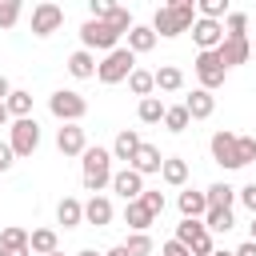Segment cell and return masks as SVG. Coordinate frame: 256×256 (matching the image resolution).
Returning <instances> with one entry per match:
<instances>
[{"label":"cell","instance_id":"cell-1","mask_svg":"<svg viewBox=\"0 0 256 256\" xmlns=\"http://www.w3.org/2000/svg\"><path fill=\"white\" fill-rule=\"evenodd\" d=\"M80 180H84V192H104L112 184V152L108 148H84L80 152Z\"/></svg>","mask_w":256,"mask_h":256},{"label":"cell","instance_id":"cell-2","mask_svg":"<svg viewBox=\"0 0 256 256\" xmlns=\"http://www.w3.org/2000/svg\"><path fill=\"white\" fill-rule=\"evenodd\" d=\"M192 20H196V4H180V8L160 4V8H156V16H152V32L168 40V36L188 32V28H192Z\"/></svg>","mask_w":256,"mask_h":256},{"label":"cell","instance_id":"cell-3","mask_svg":"<svg viewBox=\"0 0 256 256\" xmlns=\"http://www.w3.org/2000/svg\"><path fill=\"white\" fill-rule=\"evenodd\" d=\"M132 68H136V56H132V52L120 44V48L104 52V60L96 64V80H100V84H124Z\"/></svg>","mask_w":256,"mask_h":256},{"label":"cell","instance_id":"cell-4","mask_svg":"<svg viewBox=\"0 0 256 256\" xmlns=\"http://www.w3.org/2000/svg\"><path fill=\"white\" fill-rule=\"evenodd\" d=\"M48 112H52L60 124H80V120L88 116V100H84L80 92H72V88H60V92L48 96Z\"/></svg>","mask_w":256,"mask_h":256},{"label":"cell","instance_id":"cell-5","mask_svg":"<svg viewBox=\"0 0 256 256\" xmlns=\"http://www.w3.org/2000/svg\"><path fill=\"white\" fill-rule=\"evenodd\" d=\"M80 48H88V52H112V48H120V36L108 28V20H84L80 24Z\"/></svg>","mask_w":256,"mask_h":256},{"label":"cell","instance_id":"cell-6","mask_svg":"<svg viewBox=\"0 0 256 256\" xmlns=\"http://www.w3.org/2000/svg\"><path fill=\"white\" fill-rule=\"evenodd\" d=\"M8 144H12L16 156H32V152L40 148V124H36V116L12 120V124H8Z\"/></svg>","mask_w":256,"mask_h":256},{"label":"cell","instance_id":"cell-7","mask_svg":"<svg viewBox=\"0 0 256 256\" xmlns=\"http://www.w3.org/2000/svg\"><path fill=\"white\" fill-rule=\"evenodd\" d=\"M192 68H196V80H200V88H208V92H216V88L224 84V76H228V68L220 64L216 48H212V52H196Z\"/></svg>","mask_w":256,"mask_h":256},{"label":"cell","instance_id":"cell-8","mask_svg":"<svg viewBox=\"0 0 256 256\" xmlns=\"http://www.w3.org/2000/svg\"><path fill=\"white\" fill-rule=\"evenodd\" d=\"M60 28H64V8H60V4L44 0V4L32 8V36H52V32H60Z\"/></svg>","mask_w":256,"mask_h":256},{"label":"cell","instance_id":"cell-9","mask_svg":"<svg viewBox=\"0 0 256 256\" xmlns=\"http://www.w3.org/2000/svg\"><path fill=\"white\" fill-rule=\"evenodd\" d=\"M188 32H192V40H196V48H200V52H212V48H220V40H224V20L196 16Z\"/></svg>","mask_w":256,"mask_h":256},{"label":"cell","instance_id":"cell-10","mask_svg":"<svg viewBox=\"0 0 256 256\" xmlns=\"http://www.w3.org/2000/svg\"><path fill=\"white\" fill-rule=\"evenodd\" d=\"M208 152H212V160H216L220 168H228V172H236V168H240V164H236V132H228V128L212 132Z\"/></svg>","mask_w":256,"mask_h":256},{"label":"cell","instance_id":"cell-11","mask_svg":"<svg viewBox=\"0 0 256 256\" xmlns=\"http://www.w3.org/2000/svg\"><path fill=\"white\" fill-rule=\"evenodd\" d=\"M216 56H220L224 68H236V64L252 60V44H248V36H224L220 48H216Z\"/></svg>","mask_w":256,"mask_h":256},{"label":"cell","instance_id":"cell-12","mask_svg":"<svg viewBox=\"0 0 256 256\" xmlns=\"http://www.w3.org/2000/svg\"><path fill=\"white\" fill-rule=\"evenodd\" d=\"M108 188H112V192L128 204V200H136V196L144 192V176H140L136 168H128V164H124L120 172H112V184H108Z\"/></svg>","mask_w":256,"mask_h":256},{"label":"cell","instance_id":"cell-13","mask_svg":"<svg viewBox=\"0 0 256 256\" xmlns=\"http://www.w3.org/2000/svg\"><path fill=\"white\" fill-rule=\"evenodd\" d=\"M56 148H60L64 156H80V152L88 148L84 128H80V124H60V128H56Z\"/></svg>","mask_w":256,"mask_h":256},{"label":"cell","instance_id":"cell-14","mask_svg":"<svg viewBox=\"0 0 256 256\" xmlns=\"http://www.w3.org/2000/svg\"><path fill=\"white\" fill-rule=\"evenodd\" d=\"M112 216H116V208H112V200H108L104 192H96V196L84 200V224L104 228V224H112Z\"/></svg>","mask_w":256,"mask_h":256},{"label":"cell","instance_id":"cell-15","mask_svg":"<svg viewBox=\"0 0 256 256\" xmlns=\"http://www.w3.org/2000/svg\"><path fill=\"white\" fill-rule=\"evenodd\" d=\"M184 108H188L192 120H208V116L216 112V96H212L208 88H192V92L184 96Z\"/></svg>","mask_w":256,"mask_h":256},{"label":"cell","instance_id":"cell-16","mask_svg":"<svg viewBox=\"0 0 256 256\" xmlns=\"http://www.w3.org/2000/svg\"><path fill=\"white\" fill-rule=\"evenodd\" d=\"M156 40H160V36L152 32V24H132V28H128V44H124V48H128L132 56H144V52H152V48H156Z\"/></svg>","mask_w":256,"mask_h":256},{"label":"cell","instance_id":"cell-17","mask_svg":"<svg viewBox=\"0 0 256 256\" xmlns=\"http://www.w3.org/2000/svg\"><path fill=\"white\" fill-rule=\"evenodd\" d=\"M160 164H164V156H160V148H156V144H140V148H136V156L128 160V168H136L140 176L160 172Z\"/></svg>","mask_w":256,"mask_h":256},{"label":"cell","instance_id":"cell-18","mask_svg":"<svg viewBox=\"0 0 256 256\" xmlns=\"http://www.w3.org/2000/svg\"><path fill=\"white\" fill-rule=\"evenodd\" d=\"M176 208H180V216L200 220V216L208 212V196H204V192H196V188H184V192L176 196Z\"/></svg>","mask_w":256,"mask_h":256},{"label":"cell","instance_id":"cell-19","mask_svg":"<svg viewBox=\"0 0 256 256\" xmlns=\"http://www.w3.org/2000/svg\"><path fill=\"white\" fill-rule=\"evenodd\" d=\"M68 76H72V80H92V76H96V56H92L88 48H76V52L68 56Z\"/></svg>","mask_w":256,"mask_h":256},{"label":"cell","instance_id":"cell-20","mask_svg":"<svg viewBox=\"0 0 256 256\" xmlns=\"http://www.w3.org/2000/svg\"><path fill=\"white\" fill-rule=\"evenodd\" d=\"M140 144H144V140H140V132H136V128H124V132L112 140V148H108V152H112V160H124V164H128V160L136 156V148H140Z\"/></svg>","mask_w":256,"mask_h":256},{"label":"cell","instance_id":"cell-21","mask_svg":"<svg viewBox=\"0 0 256 256\" xmlns=\"http://www.w3.org/2000/svg\"><path fill=\"white\" fill-rule=\"evenodd\" d=\"M160 180H164L168 188H184V184H188V160H180V156H164V164H160Z\"/></svg>","mask_w":256,"mask_h":256},{"label":"cell","instance_id":"cell-22","mask_svg":"<svg viewBox=\"0 0 256 256\" xmlns=\"http://www.w3.org/2000/svg\"><path fill=\"white\" fill-rule=\"evenodd\" d=\"M124 224H128L132 232H148V228L156 224V216H152L140 200H128V204H124Z\"/></svg>","mask_w":256,"mask_h":256},{"label":"cell","instance_id":"cell-23","mask_svg":"<svg viewBox=\"0 0 256 256\" xmlns=\"http://www.w3.org/2000/svg\"><path fill=\"white\" fill-rule=\"evenodd\" d=\"M56 248H60L56 228H32V232H28V252H32V256H48V252H56Z\"/></svg>","mask_w":256,"mask_h":256},{"label":"cell","instance_id":"cell-24","mask_svg":"<svg viewBox=\"0 0 256 256\" xmlns=\"http://www.w3.org/2000/svg\"><path fill=\"white\" fill-rule=\"evenodd\" d=\"M56 220H60L64 228H80V224H84V204H80L76 196H64V200L56 204Z\"/></svg>","mask_w":256,"mask_h":256},{"label":"cell","instance_id":"cell-25","mask_svg":"<svg viewBox=\"0 0 256 256\" xmlns=\"http://www.w3.org/2000/svg\"><path fill=\"white\" fill-rule=\"evenodd\" d=\"M0 248H8L12 256H32V252H28V232L16 228V224H8V228L0 232Z\"/></svg>","mask_w":256,"mask_h":256},{"label":"cell","instance_id":"cell-26","mask_svg":"<svg viewBox=\"0 0 256 256\" xmlns=\"http://www.w3.org/2000/svg\"><path fill=\"white\" fill-rule=\"evenodd\" d=\"M152 76H156V88H160V92H180V88H184V72H180L176 64H160Z\"/></svg>","mask_w":256,"mask_h":256},{"label":"cell","instance_id":"cell-27","mask_svg":"<svg viewBox=\"0 0 256 256\" xmlns=\"http://www.w3.org/2000/svg\"><path fill=\"white\" fill-rule=\"evenodd\" d=\"M4 108H8V116H12V120H20V116H32V92H24V88H12V92L4 96Z\"/></svg>","mask_w":256,"mask_h":256},{"label":"cell","instance_id":"cell-28","mask_svg":"<svg viewBox=\"0 0 256 256\" xmlns=\"http://www.w3.org/2000/svg\"><path fill=\"white\" fill-rule=\"evenodd\" d=\"M164 100L160 96H140V104H136V116H140V124H160L164 120Z\"/></svg>","mask_w":256,"mask_h":256},{"label":"cell","instance_id":"cell-29","mask_svg":"<svg viewBox=\"0 0 256 256\" xmlns=\"http://www.w3.org/2000/svg\"><path fill=\"white\" fill-rule=\"evenodd\" d=\"M204 196H208V208H232L236 188H232V184H224V180H216V184H208V188H204Z\"/></svg>","mask_w":256,"mask_h":256},{"label":"cell","instance_id":"cell-30","mask_svg":"<svg viewBox=\"0 0 256 256\" xmlns=\"http://www.w3.org/2000/svg\"><path fill=\"white\" fill-rule=\"evenodd\" d=\"M128 88H132V96H152L156 92V76L148 68H132L128 72Z\"/></svg>","mask_w":256,"mask_h":256},{"label":"cell","instance_id":"cell-31","mask_svg":"<svg viewBox=\"0 0 256 256\" xmlns=\"http://www.w3.org/2000/svg\"><path fill=\"white\" fill-rule=\"evenodd\" d=\"M204 232H208V228H204V220H188V216H184V220L176 224V236H172V240H180L184 248H192V244H196Z\"/></svg>","mask_w":256,"mask_h":256},{"label":"cell","instance_id":"cell-32","mask_svg":"<svg viewBox=\"0 0 256 256\" xmlns=\"http://www.w3.org/2000/svg\"><path fill=\"white\" fill-rule=\"evenodd\" d=\"M160 124H164L168 132H184V128L192 124V116H188V108H184V104H168V108H164V120H160Z\"/></svg>","mask_w":256,"mask_h":256},{"label":"cell","instance_id":"cell-33","mask_svg":"<svg viewBox=\"0 0 256 256\" xmlns=\"http://www.w3.org/2000/svg\"><path fill=\"white\" fill-rule=\"evenodd\" d=\"M200 220H204V228H208V232H228V228L236 224V220H232V208H208Z\"/></svg>","mask_w":256,"mask_h":256},{"label":"cell","instance_id":"cell-34","mask_svg":"<svg viewBox=\"0 0 256 256\" xmlns=\"http://www.w3.org/2000/svg\"><path fill=\"white\" fill-rule=\"evenodd\" d=\"M124 248H128V256H152V252H156V244H152L148 232H132V236L124 240Z\"/></svg>","mask_w":256,"mask_h":256},{"label":"cell","instance_id":"cell-35","mask_svg":"<svg viewBox=\"0 0 256 256\" xmlns=\"http://www.w3.org/2000/svg\"><path fill=\"white\" fill-rule=\"evenodd\" d=\"M196 12L208 16V20H224L232 12V0H196Z\"/></svg>","mask_w":256,"mask_h":256},{"label":"cell","instance_id":"cell-36","mask_svg":"<svg viewBox=\"0 0 256 256\" xmlns=\"http://www.w3.org/2000/svg\"><path fill=\"white\" fill-rule=\"evenodd\" d=\"M20 8H24V0H0V32L20 24Z\"/></svg>","mask_w":256,"mask_h":256},{"label":"cell","instance_id":"cell-37","mask_svg":"<svg viewBox=\"0 0 256 256\" xmlns=\"http://www.w3.org/2000/svg\"><path fill=\"white\" fill-rule=\"evenodd\" d=\"M236 164L240 168L256 164V136H236Z\"/></svg>","mask_w":256,"mask_h":256},{"label":"cell","instance_id":"cell-38","mask_svg":"<svg viewBox=\"0 0 256 256\" xmlns=\"http://www.w3.org/2000/svg\"><path fill=\"white\" fill-rule=\"evenodd\" d=\"M136 20H132V12L128 8H112V16H108V28L116 32V36H128V28H132Z\"/></svg>","mask_w":256,"mask_h":256},{"label":"cell","instance_id":"cell-39","mask_svg":"<svg viewBox=\"0 0 256 256\" xmlns=\"http://www.w3.org/2000/svg\"><path fill=\"white\" fill-rule=\"evenodd\" d=\"M136 200H140V204H144L152 216H160V212H164V192H160V188H144Z\"/></svg>","mask_w":256,"mask_h":256},{"label":"cell","instance_id":"cell-40","mask_svg":"<svg viewBox=\"0 0 256 256\" xmlns=\"http://www.w3.org/2000/svg\"><path fill=\"white\" fill-rule=\"evenodd\" d=\"M248 32V16L244 12H228L224 16V36H244Z\"/></svg>","mask_w":256,"mask_h":256},{"label":"cell","instance_id":"cell-41","mask_svg":"<svg viewBox=\"0 0 256 256\" xmlns=\"http://www.w3.org/2000/svg\"><path fill=\"white\" fill-rule=\"evenodd\" d=\"M112 8H120V4H116V0H88L92 20H108V16H112Z\"/></svg>","mask_w":256,"mask_h":256},{"label":"cell","instance_id":"cell-42","mask_svg":"<svg viewBox=\"0 0 256 256\" xmlns=\"http://www.w3.org/2000/svg\"><path fill=\"white\" fill-rule=\"evenodd\" d=\"M236 200L256 216V180H252V184H244V188H236Z\"/></svg>","mask_w":256,"mask_h":256},{"label":"cell","instance_id":"cell-43","mask_svg":"<svg viewBox=\"0 0 256 256\" xmlns=\"http://www.w3.org/2000/svg\"><path fill=\"white\" fill-rule=\"evenodd\" d=\"M188 252H192V256H212V252H216V248H212V232H204V236H200Z\"/></svg>","mask_w":256,"mask_h":256},{"label":"cell","instance_id":"cell-44","mask_svg":"<svg viewBox=\"0 0 256 256\" xmlns=\"http://www.w3.org/2000/svg\"><path fill=\"white\" fill-rule=\"evenodd\" d=\"M16 164V152H12V144L8 140H0V172H8Z\"/></svg>","mask_w":256,"mask_h":256},{"label":"cell","instance_id":"cell-45","mask_svg":"<svg viewBox=\"0 0 256 256\" xmlns=\"http://www.w3.org/2000/svg\"><path fill=\"white\" fill-rule=\"evenodd\" d=\"M160 256H192L180 240H168V244H160Z\"/></svg>","mask_w":256,"mask_h":256},{"label":"cell","instance_id":"cell-46","mask_svg":"<svg viewBox=\"0 0 256 256\" xmlns=\"http://www.w3.org/2000/svg\"><path fill=\"white\" fill-rule=\"evenodd\" d=\"M232 256H256V240H244V244H240Z\"/></svg>","mask_w":256,"mask_h":256},{"label":"cell","instance_id":"cell-47","mask_svg":"<svg viewBox=\"0 0 256 256\" xmlns=\"http://www.w3.org/2000/svg\"><path fill=\"white\" fill-rule=\"evenodd\" d=\"M104 256H128V248H124V244H112V248H108Z\"/></svg>","mask_w":256,"mask_h":256},{"label":"cell","instance_id":"cell-48","mask_svg":"<svg viewBox=\"0 0 256 256\" xmlns=\"http://www.w3.org/2000/svg\"><path fill=\"white\" fill-rule=\"evenodd\" d=\"M12 124V116H8V108H4V100H0V128H8Z\"/></svg>","mask_w":256,"mask_h":256},{"label":"cell","instance_id":"cell-49","mask_svg":"<svg viewBox=\"0 0 256 256\" xmlns=\"http://www.w3.org/2000/svg\"><path fill=\"white\" fill-rule=\"evenodd\" d=\"M8 92H12V84H8V76H0V100H4Z\"/></svg>","mask_w":256,"mask_h":256},{"label":"cell","instance_id":"cell-50","mask_svg":"<svg viewBox=\"0 0 256 256\" xmlns=\"http://www.w3.org/2000/svg\"><path fill=\"white\" fill-rule=\"evenodd\" d=\"M76 256H104V252H96V248H80Z\"/></svg>","mask_w":256,"mask_h":256},{"label":"cell","instance_id":"cell-51","mask_svg":"<svg viewBox=\"0 0 256 256\" xmlns=\"http://www.w3.org/2000/svg\"><path fill=\"white\" fill-rule=\"evenodd\" d=\"M168 8H180V4H196V0H164Z\"/></svg>","mask_w":256,"mask_h":256},{"label":"cell","instance_id":"cell-52","mask_svg":"<svg viewBox=\"0 0 256 256\" xmlns=\"http://www.w3.org/2000/svg\"><path fill=\"white\" fill-rule=\"evenodd\" d=\"M248 232H252V236H248V240H256V216H252V224H248Z\"/></svg>","mask_w":256,"mask_h":256},{"label":"cell","instance_id":"cell-53","mask_svg":"<svg viewBox=\"0 0 256 256\" xmlns=\"http://www.w3.org/2000/svg\"><path fill=\"white\" fill-rule=\"evenodd\" d=\"M48 256H64V252H60V248H56V252H48Z\"/></svg>","mask_w":256,"mask_h":256},{"label":"cell","instance_id":"cell-54","mask_svg":"<svg viewBox=\"0 0 256 256\" xmlns=\"http://www.w3.org/2000/svg\"><path fill=\"white\" fill-rule=\"evenodd\" d=\"M0 256H12V252H8V248H0Z\"/></svg>","mask_w":256,"mask_h":256},{"label":"cell","instance_id":"cell-55","mask_svg":"<svg viewBox=\"0 0 256 256\" xmlns=\"http://www.w3.org/2000/svg\"><path fill=\"white\" fill-rule=\"evenodd\" d=\"M212 256H232V252H212Z\"/></svg>","mask_w":256,"mask_h":256},{"label":"cell","instance_id":"cell-56","mask_svg":"<svg viewBox=\"0 0 256 256\" xmlns=\"http://www.w3.org/2000/svg\"><path fill=\"white\" fill-rule=\"evenodd\" d=\"M252 60H256V48H252Z\"/></svg>","mask_w":256,"mask_h":256},{"label":"cell","instance_id":"cell-57","mask_svg":"<svg viewBox=\"0 0 256 256\" xmlns=\"http://www.w3.org/2000/svg\"><path fill=\"white\" fill-rule=\"evenodd\" d=\"M152 256H160V252H152Z\"/></svg>","mask_w":256,"mask_h":256}]
</instances>
